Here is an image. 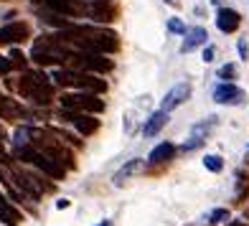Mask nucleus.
I'll use <instances>...</instances> for the list:
<instances>
[{"label":"nucleus","instance_id":"f257e3e1","mask_svg":"<svg viewBox=\"0 0 249 226\" xmlns=\"http://www.w3.org/2000/svg\"><path fill=\"white\" fill-rule=\"evenodd\" d=\"M18 89H20V94L33 99L36 104H49L51 97H53V87L49 82V76L41 74V71H26Z\"/></svg>","mask_w":249,"mask_h":226},{"label":"nucleus","instance_id":"f03ea898","mask_svg":"<svg viewBox=\"0 0 249 226\" xmlns=\"http://www.w3.org/2000/svg\"><path fill=\"white\" fill-rule=\"evenodd\" d=\"M51 79L56 84H61V87H76V89H82V92H92V94H99V92L107 89L105 79H94L92 74L69 71V69H56Z\"/></svg>","mask_w":249,"mask_h":226},{"label":"nucleus","instance_id":"7ed1b4c3","mask_svg":"<svg viewBox=\"0 0 249 226\" xmlns=\"http://www.w3.org/2000/svg\"><path fill=\"white\" fill-rule=\"evenodd\" d=\"M16 153H18L20 160H26V163H31V165H36L38 171H43L46 175H51V178H64V165H61L59 160H53L51 155L41 153L38 148L23 145V148H16Z\"/></svg>","mask_w":249,"mask_h":226},{"label":"nucleus","instance_id":"20e7f679","mask_svg":"<svg viewBox=\"0 0 249 226\" xmlns=\"http://www.w3.org/2000/svg\"><path fill=\"white\" fill-rule=\"evenodd\" d=\"M61 107L71 109V112H102L105 109V102L92 92H82V94H64Z\"/></svg>","mask_w":249,"mask_h":226},{"label":"nucleus","instance_id":"39448f33","mask_svg":"<svg viewBox=\"0 0 249 226\" xmlns=\"http://www.w3.org/2000/svg\"><path fill=\"white\" fill-rule=\"evenodd\" d=\"M191 84L188 82H180V84H176L171 92H165V97H163V102H160V109H165V112H171V109H176V107H180L183 102H188L191 99Z\"/></svg>","mask_w":249,"mask_h":226},{"label":"nucleus","instance_id":"423d86ee","mask_svg":"<svg viewBox=\"0 0 249 226\" xmlns=\"http://www.w3.org/2000/svg\"><path fill=\"white\" fill-rule=\"evenodd\" d=\"M216 120H219V117H213V115H211V117H206L203 122H198V125H194V130H191V138H188V142H183V150H186V153L196 150L198 145H201L203 140L209 138V132H211L213 127H216Z\"/></svg>","mask_w":249,"mask_h":226},{"label":"nucleus","instance_id":"0eeeda50","mask_svg":"<svg viewBox=\"0 0 249 226\" xmlns=\"http://www.w3.org/2000/svg\"><path fill=\"white\" fill-rule=\"evenodd\" d=\"M13 178H16L18 188H23L26 193H31L33 198H38L41 193H46V191H51V186L41 183L38 178H33V175H28V173H23V171H13Z\"/></svg>","mask_w":249,"mask_h":226},{"label":"nucleus","instance_id":"6e6552de","mask_svg":"<svg viewBox=\"0 0 249 226\" xmlns=\"http://www.w3.org/2000/svg\"><path fill=\"white\" fill-rule=\"evenodd\" d=\"M64 117L71 122V125L79 130L87 138V135H94L99 130V122L94 117H89V115H82V112H71V109H64Z\"/></svg>","mask_w":249,"mask_h":226},{"label":"nucleus","instance_id":"1a4fd4ad","mask_svg":"<svg viewBox=\"0 0 249 226\" xmlns=\"http://www.w3.org/2000/svg\"><path fill=\"white\" fill-rule=\"evenodd\" d=\"M28 36H31V31L23 20H16V23H8L0 28V43H20Z\"/></svg>","mask_w":249,"mask_h":226},{"label":"nucleus","instance_id":"9d476101","mask_svg":"<svg viewBox=\"0 0 249 226\" xmlns=\"http://www.w3.org/2000/svg\"><path fill=\"white\" fill-rule=\"evenodd\" d=\"M183 36L186 38H183V43H180V53H191V51L198 49V46H206L209 33H206V28L196 26V28H186Z\"/></svg>","mask_w":249,"mask_h":226},{"label":"nucleus","instance_id":"9b49d317","mask_svg":"<svg viewBox=\"0 0 249 226\" xmlns=\"http://www.w3.org/2000/svg\"><path fill=\"white\" fill-rule=\"evenodd\" d=\"M242 99H244V92L239 87H234L231 82L213 89V102H219V104H239Z\"/></svg>","mask_w":249,"mask_h":226},{"label":"nucleus","instance_id":"f8f14e48","mask_svg":"<svg viewBox=\"0 0 249 226\" xmlns=\"http://www.w3.org/2000/svg\"><path fill=\"white\" fill-rule=\"evenodd\" d=\"M216 26H219V31H221V33H234L236 28L242 26V16L236 13L234 8H219Z\"/></svg>","mask_w":249,"mask_h":226},{"label":"nucleus","instance_id":"ddd939ff","mask_svg":"<svg viewBox=\"0 0 249 226\" xmlns=\"http://www.w3.org/2000/svg\"><path fill=\"white\" fill-rule=\"evenodd\" d=\"M79 59V66L82 69H87V71H109L112 69V61L109 59H105V56H99V53H87V56H76Z\"/></svg>","mask_w":249,"mask_h":226},{"label":"nucleus","instance_id":"4468645a","mask_svg":"<svg viewBox=\"0 0 249 226\" xmlns=\"http://www.w3.org/2000/svg\"><path fill=\"white\" fill-rule=\"evenodd\" d=\"M165 125H168V112H165V109H158V112H153V115L145 120L142 135H145V138H155V135L160 132Z\"/></svg>","mask_w":249,"mask_h":226},{"label":"nucleus","instance_id":"2eb2a0df","mask_svg":"<svg viewBox=\"0 0 249 226\" xmlns=\"http://www.w3.org/2000/svg\"><path fill=\"white\" fill-rule=\"evenodd\" d=\"M142 165H145V160H140V157H135V160H130L127 165H122L120 171L115 173V178H112V183H115V186H122L124 180H130L132 175H138V173L142 171Z\"/></svg>","mask_w":249,"mask_h":226},{"label":"nucleus","instance_id":"dca6fc26","mask_svg":"<svg viewBox=\"0 0 249 226\" xmlns=\"http://www.w3.org/2000/svg\"><path fill=\"white\" fill-rule=\"evenodd\" d=\"M0 117L3 120H18V117H23V107H20L16 99H8V97L0 94Z\"/></svg>","mask_w":249,"mask_h":226},{"label":"nucleus","instance_id":"f3484780","mask_svg":"<svg viewBox=\"0 0 249 226\" xmlns=\"http://www.w3.org/2000/svg\"><path fill=\"white\" fill-rule=\"evenodd\" d=\"M0 221H3L5 226H18L20 224V211L10 206L3 193H0Z\"/></svg>","mask_w":249,"mask_h":226},{"label":"nucleus","instance_id":"a211bd4d","mask_svg":"<svg viewBox=\"0 0 249 226\" xmlns=\"http://www.w3.org/2000/svg\"><path fill=\"white\" fill-rule=\"evenodd\" d=\"M173 155H176V145H171V142H160V145H155V148L150 150L148 160H150V163H165V160H171Z\"/></svg>","mask_w":249,"mask_h":226},{"label":"nucleus","instance_id":"6ab92c4d","mask_svg":"<svg viewBox=\"0 0 249 226\" xmlns=\"http://www.w3.org/2000/svg\"><path fill=\"white\" fill-rule=\"evenodd\" d=\"M46 5L56 13H64V16H74L79 13V3L76 0H46Z\"/></svg>","mask_w":249,"mask_h":226},{"label":"nucleus","instance_id":"aec40b11","mask_svg":"<svg viewBox=\"0 0 249 226\" xmlns=\"http://www.w3.org/2000/svg\"><path fill=\"white\" fill-rule=\"evenodd\" d=\"M13 145H16V148H23V145H31V127H20V130H16Z\"/></svg>","mask_w":249,"mask_h":226},{"label":"nucleus","instance_id":"412c9836","mask_svg":"<svg viewBox=\"0 0 249 226\" xmlns=\"http://www.w3.org/2000/svg\"><path fill=\"white\" fill-rule=\"evenodd\" d=\"M203 165H206V171H211V173H219L221 168H224L219 155H206V157H203Z\"/></svg>","mask_w":249,"mask_h":226},{"label":"nucleus","instance_id":"4be33fe9","mask_svg":"<svg viewBox=\"0 0 249 226\" xmlns=\"http://www.w3.org/2000/svg\"><path fill=\"white\" fill-rule=\"evenodd\" d=\"M10 66H13V69H26V56L20 51H13L10 53Z\"/></svg>","mask_w":249,"mask_h":226},{"label":"nucleus","instance_id":"5701e85b","mask_svg":"<svg viewBox=\"0 0 249 226\" xmlns=\"http://www.w3.org/2000/svg\"><path fill=\"white\" fill-rule=\"evenodd\" d=\"M234 76H236V66L234 64H226V66L219 69V79H224V82H229V79H234Z\"/></svg>","mask_w":249,"mask_h":226},{"label":"nucleus","instance_id":"b1692460","mask_svg":"<svg viewBox=\"0 0 249 226\" xmlns=\"http://www.w3.org/2000/svg\"><path fill=\"white\" fill-rule=\"evenodd\" d=\"M224 219H229V213H226L224 209H216V211L209 213V221H213V224H219V221H224Z\"/></svg>","mask_w":249,"mask_h":226},{"label":"nucleus","instance_id":"393cba45","mask_svg":"<svg viewBox=\"0 0 249 226\" xmlns=\"http://www.w3.org/2000/svg\"><path fill=\"white\" fill-rule=\"evenodd\" d=\"M168 31H171V33H183V31H186V26L180 23L178 18H171V20H168Z\"/></svg>","mask_w":249,"mask_h":226},{"label":"nucleus","instance_id":"a878e982","mask_svg":"<svg viewBox=\"0 0 249 226\" xmlns=\"http://www.w3.org/2000/svg\"><path fill=\"white\" fill-rule=\"evenodd\" d=\"M13 66H10V59H5V56H0V74H8Z\"/></svg>","mask_w":249,"mask_h":226},{"label":"nucleus","instance_id":"bb28decb","mask_svg":"<svg viewBox=\"0 0 249 226\" xmlns=\"http://www.w3.org/2000/svg\"><path fill=\"white\" fill-rule=\"evenodd\" d=\"M213 56H216V49H213V46H206V51H203V61H213Z\"/></svg>","mask_w":249,"mask_h":226},{"label":"nucleus","instance_id":"cd10ccee","mask_svg":"<svg viewBox=\"0 0 249 226\" xmlns=\"http://www.w3.org/2000/svg\"><path fill=\"white\" fill-rule=\"evenodd\" d=\"M247 53H249V46H247V41H239V56H242V59H247Z\"/></svg>","mask_w":249,"mask_h":226},{"label":"nucleus","instance_id":"c85d7f7f","mask_svg":"<svg viewBox=\"0 0 249 226\" xmlns=\"http://www.w3.org/2000/svg\"><path fill=\"white\" fill-rule=\"evenodd\" d=\"M66 206H69V201H66V198H61V201H56V209H66Z\"/></svg>","mask_w":249,"mask_h":226},{"label":"nucleus","instance_id":"c756f323","mask_svg":"<svg viewBox=\"0 0 249 226\" xmlns=\"http://www.w3.org/2000/svg\"><path fill=\"white\" fill-rule=\"evenodd\" d=\"M5 140H8V135H5V130H3V127H0V142H5Z\"/></svg>","mask_w":249,"mask_h":226},{"label":"nucleus","instance_id":"7c9ffc66","mask_svg":"<svg viewBox=\"0 0 249 226\" xmlns=\"http://www.w3.org/2000/svg\"><path fill=\"white\" fill-rule=\"evenodd\" d=\"M165 3H168V5H173V8H178V5H180V0H165Z\"/></svg>","mask_w":249,"mask_h":226},{"label":"nucleus","instance_id":"2f4dec72","mask_svg":"<svg viewBox=\"0 0 249 226\" xmlns=\"http://www.w3.org/2000/svg\"><path fill=\"white\" fill-rule=\"evenodd\" d=\"M97 226H112V221H107V219H105V221H102V224H97Z\"/></svg>","mask_w":249,"mask_h":226},{"label":"nucleus","instance_id":"473e14b6","mask_svg":"<svg viewBox=\"0 0 249 226\" xmlns=\"http://www.w3.org/2000/svg\"><path fill=\"white\" fill-rule=\"evenodd\" d=\"M97 3H109V0H97Z\"/></svg>","mask_w":249,"mask_h":226},{"label":"nucleus","instance_id":"72a5a7b5","mask_svg":"<svg viewBox=\"0 0 249 226\" xmlns=\"http://www.w3.org/2000/svg\"><path fill=\"white\" fill-rule=\"evenodd\" d=\"M0 173H3V171H0Z\"/></svg>","mask_w":249,"mask_h":226}]
</instances>
